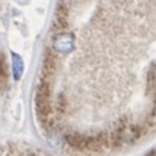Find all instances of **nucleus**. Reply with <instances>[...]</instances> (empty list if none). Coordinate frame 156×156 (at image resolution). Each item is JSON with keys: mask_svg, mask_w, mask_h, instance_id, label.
<instances>
[{"mask_svg": "<svg viewBox=\"0 0 156 156\" xmlns=\"http://www.w3.org/2000/svg\"><path fill=\"white\" fill-rule=\"evenodd\" d=\"M11 70H12L14 80H20L24 71V62H23V58L15 52H11Z\"/></svg>", "mask_w": 156, "mask_h": 156, "instance_id": "nucleus-2", "label": "nucleus"}, {"mask_svg": "<svg viewBox=\"0 0 156 156\" xmlns=\"http://www.w3.org/2000/svg\"><path fill=\"white\" fill-rule=\"evenodd\" d=\"M74 47V35L73 34H58L53 40V49L61 55H67Z\"/></svg>", "mask_w": 156, "mask_h": 156, "instance_id": "nucleus-1", "label": "nucleus"}]
</instances>
